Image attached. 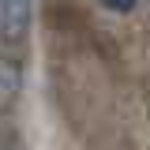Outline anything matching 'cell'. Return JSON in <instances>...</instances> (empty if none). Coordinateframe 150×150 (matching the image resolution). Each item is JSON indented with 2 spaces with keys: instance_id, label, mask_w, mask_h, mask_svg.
I'll list each match as a JSON object with an SVG mask.
<instances>
[{
  "instance_id": "obj_2",
  "label": "cell",
  "mask_w": 150,
  "mask_h": 150,
  "mask_svg": "<svg viewBox=\"0 0 150 150\" xmlns=\"http://www.w3.org/2000/svg\"><path fill=\"white\" fill-rule=\"evenodd\" d=\"M19 94V64L0 56V105H8Z\"/></svg>"
},
{
  "instance_id": "obj_3",
  "label": "cell",
  "mask_w": 150,
  "mask_h": 150,
  "mask_svg": "<svg viewBox=\"0 0 150 150\" xmlns=\"http://www.w3.org/2000/svg\"><path fill=\"white\" fill-rule=\"evenodd\" d=\"M135 4H139V0H101V8H109V11H120V15H124V11H131Z\"/></svg>"
},
{
  "instance_id": "obj_1",
  "label": "cell",
  "mask_w": 150,
  "mask_h": 150,
  "mask_svg": "<svg viewBox=\"0 0 150 150\" xmlns=\"http://www.w3.org/2000/svg\"><path fill=\"white\" fill-rule=\"evenodd\" d=\"M30 15H34V0H0V41L19 45L30 30Z\"/></svg>"
}]
</instances>
